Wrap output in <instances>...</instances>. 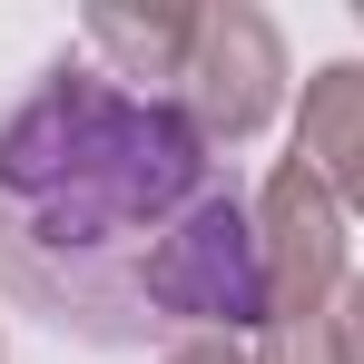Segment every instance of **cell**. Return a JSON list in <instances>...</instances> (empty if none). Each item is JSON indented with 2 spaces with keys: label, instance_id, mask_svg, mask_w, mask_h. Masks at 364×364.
Masks as SVG:
<instances>
[{
  "label": "cell",
  "instance_id": "8992f818",
  "mask_svg": "<svg viewBox=\"0 0 364 364\" xmlns=\"http://www.w3.org/2000/svg\"><path fill=\"white\" fill-rule=\"evenodd\" d=\"M256 364H345V325H315V335H266Z\"/></svg>",
  "mask_w": 364,
  "mask_h": 364
},
{
  "label": "cell",
  "instance_id": "ba28073f",
  "mask_svg": "<svg viewBox=\"0 0 364 364\" xmlns=\"http://www.w3.org/2000/svg\"><path fill=\"white\" fill-rule=\"evenodd\" d=\"M345 364H364V276H355V296H345Z\"/></svg>",
  "mask_w": 364,
  "mask_h": 364
},
{
  "label": "cell",
  "instance_id": "52a82bcc",
  "mask_svg": "<svg viewBox=\"0 0 364 364\" xmlns=\"http://www.w3.org/2000/svg\"><path fill=\"white\" fill-rule=\"evenodd\" d=\"M168 364H246V355H237V335H187Z\"/></svg>",
  "mask_w": 364,
  "mask_h": 364
},
{
  "label": "cell",
  "instance_id": "5b68a950",
  "mask_svg": "<svg viewBox=\"0 0 364 364\" xmlns=\"http://www.w3.org/2000/svg\"><path fill=\"white\" fill-rule=\"evenodd\" d=\"M89 40L119 60V79H148V99H178L187 50H197V10H89Z\"/></svg>",
  "mask_w": 364,
  "mask_h": 364
},
{
  "label": "cell",
  "instance_id": "6da1fadb",
  "mask_svg": "<svg viewBox=\"0 0 364 364\" xmlns=\"http://www.w3.org/2000/svg\"><path fill=\"white\" fill-rule=\"evenodd\" d=\"M227 187L178 99L60 60L0 119V286L89 345L178 335L187 227Z\"/></svg>",
  "mask_w": 364,
  "mask_h": 364
},
{
  "label": "cell",
  "instance_id": "3957f363",
  "mask_svg": "<svg viewBox=\"0 0 364 364\" xmlns=\"http://www.w3.org/2000/svg\"><path fill=\"white\" fill-rule=\"evenodd\" d=\"M286 99V50L256 10H197V50H187L178 109L197 119V138H256Z\"/></svg>",
  "mask_w": 364,
  "mask_h": 364
},
{
  "label": "cell",
  "instance_id": "7a4b0ae2",
  "mask_svg": "<svg viewBox=\"0 0 364 364\" xmlns=\"http://www.w3.org/2000/svg\"><path fill=\"white\" fill-rule=\"evenodd\" d=\"M256 237H266V335H315V325H345V217L325 178L286 158L266 197H256Z\"/></svg>",
  "mask_w": 364,
  "mask_h": 364
},
{
  "label": "cell",
  "instance_id": "277c9868",
  "mask_svg": "<svg viewBox=\"0 0 364 364\" xmlns=\"http://www.w3.org/2000/svg\"><path fill=\"white\" fill-rule=\"evenodd\" d=\"M296 158L325 178V197L364 207V60H335V69H315V79H305Z\"/></svg>",
  "mask_w": 364,
  "mask_h": 364
}]
</instances>
